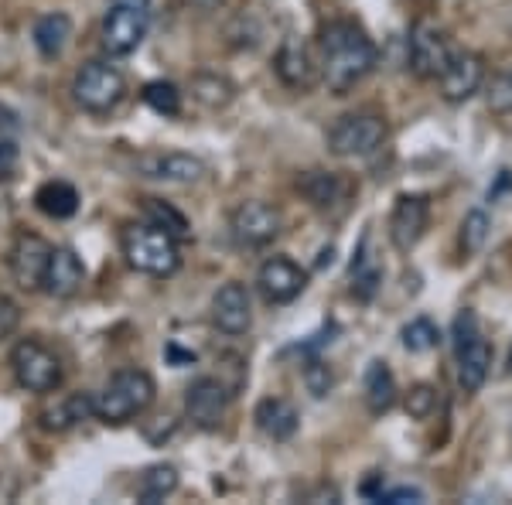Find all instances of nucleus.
I'll return each instance as SVG.
<instances>
[{
    "instance_id": "26",
    "label": "nucleus",
    "mask_w": 512,
    "mask_h": 505,
    "mask_svg": "<svg viewBox=\"0 0 512 505\" xmlns=\"http://www.w3.org/2000/svg\"><path fill=\"white\" fill-rule=\"evenodd\" d=\"M178 488V468L175 465H151L137 478V502L158 505Z\"/></svg>"
},
{
    "instance_id": "19",
    "label": "nucleus",
    "mask_w": 512,
    "mask_h": 505,
    "mask_svg": "<svg viewBox=\"0 0 512 505\" xmlns=\"http://www.w3.org/2000/svg\"><path fill=\"white\" fill-rule=\"evenodd\" d=\"M441 96L448 103H465L485 82V59L478 52H454L448 69L441 72Z\"/></svg>"
},
{
    "instance_id": "22",
    "label": "nucleus",
    "mask_w": 512,
    "mask_h": 505,
    "mask_svg": "<svg viewBox=\"0 0 512 505\" xmlns=\"http://www.w3.org/2000/svg\"><path fill=\"white\" fill-rule=\"evenodd\" d=\"M96 417V396L89 393H72V396H62L59 403L41 410V427L52 430V434H62V430L76 427L79 420H89Z\"/></svg>"
},
{
    "instance_id": "23",
    "label": "nucleus",
    "mask_w": 512,
    "mask_h": 505,
    "mask_svg": "<svg viewBox=\"0 0 512 505\" xmlns=\"http://www.w3.org/2000/svg\"><path fill=\"white\" fill-rule=\"evenodd\" d=\"M69 38H72V18L62 11L41 14L35 28H31V41H35L41 59H59L65 45H69Z\"/></svg>"
},
{
    "instance_id": "21",
    "label": "nucleus",
    "mask_w": 512,
    "mask_h": 505,
    "mask_svg": "<svg viewBox=\"0 0 512 505\" xmlns=\"http://www.w3.org/2000/svg\"><path fill=\"white\" fill-rule=\"evenodd\" d=\"M86 280V267H82L79 253L72 246H59L52 250V260H48L45 270V291L52 297H72Z\"/></svg>"
},
{
    "instance_id": "9",
    "label": "nucleus",
    "mask_w": 512,
    "mask_h": 505,
    "mask_svg": "<svg viewBox=\"0 0 512 505\" xmlns=\"http://www.w3.org/2000/svg\"><path fill=\"white\" fill-rule=\"evenodd\" d=\"M229 229H233V239L246 250H263L280 236L284 229V215H280L277 205L270 202H243L236 205L233 215H229Z\"/></svg>"
},
{
    "instance_id": "7",
    "label": "nucleus",
    "mask_w": 512,
    "mask_h": 505,
    "mask_svg": "<svg viewBox=\"0 0 512 505\" xmlns=\"http://www.w3.org/2000/svg\"><path fill=\"white\" fill-rule=\"evenodd\" d=\"M11 369L21 389L28 393H52L62 386V362L48 345H41L38 338H24L11 349Z\"/></svg>"
},
{
    "instance_id": "27",
    "label": "nucleus",
    "mask_w": 512,
    "mask_h": 505,
    "mask_svg": "<svg viewBox=\"0 0 512 505\" xmlns=\"http://www.w3.org/2000/svg\"><path fill=\"white\" fill-rule=\"evenodd\" d=\"M192 96L205 110H226L236 99V86L219 72H198V76H192Z\"/></svg>"
},
{
    "instance_id": "28",
    "label": "nucleus",
    "mask_w": 512,
    "mask_h": 505,
    "mask_svg": "<svg viewBox=\"0 0 512 505\" xmlns=\"http://www.w3.org/2000/svg\"><path fill=\"white\" fill-rule=\"evenodd\" d=\"M144 215L151 226L164 229V233H171L175 239H188V233H192L185 215H181L171 202H161V198H144Z\"/></svg>"
},
{
    "instance_id": "32",
    "label": "nucleus",
    "mask_w": 512,
    "mask_h": 505,
    "mask_svg": "<svg viewBox=\"0 0 512 505\" xmlns=\"http://www.w3.org/2000/svg\"><path fill=\"white\" fill-rule=\"evenodd\" d=\"M379 280H383V273H379L376 263H369L366 256H359V260L352 263V294L359 297V301H373V294L379 291Z\"/></svg>"
},
{
    "instance_id": "6",
    "label": "nucleus",
    "mask_w": 512,
    "mask_h": 505,
    "mask_svg": "<svg viewBox=\"0 0 512 505\" xmlns=\"http://www.w3.org/2000/svg\"><path fill=\"white\" fill-rule=\"evenodd\" d=\"M151 28V0H117L103 18V48L110 55H130Z\"/></svg>"
},
{
    "instance_id": "3",
    "label": "nucleus",
    "mask_w": 512,
    "mask_h": 505,
    "mask_svg": "<svg viewBox=\"0 0 512 505\" xmlns=\"http://www.w3.org/2000/svg\"><path fill=\"white\" fill-rule=\"evenodd\" d=\"M120 250L127 256L130 267L137 273H147V277H171V273H178L181 267L178 239L158 226H151V222L123 229Z\"/></svg>"
},
{
    "instance_id": "14",
    "label": "nucleus",
    "mask_w": 512,
    "mask_h": 505,
    "mask_svg": "<svg viewBox=\"0 0 512 505\" xmlns=\"http://www.w3.org/2000/svg\"><path fill=\"white\" fill-rule=\"evenodd\" d=\"M226 407L229 389L216 376H198L185 389V413L198 430H219V424L226 420Z\"/></svg>"
},
{
    "instance_id": "16",
    "label": "nucleus",
    "mask_w": 512,
    "mask_h": 505,
    "mask_svg": "<svg viewBox=\"0 0 512 505\" xmlns=\"http://www.w3.org/2000/svg\"><path fill=\"white\" fill-rule=\"evenodd\" d=\"M256 287L267 304H291L308 287V273L297 267L291 256H270L256 273Z\"/></svg>"
},
{
    "instance_id": "41",
    "label": "nucleus",
    "mask_w": 512,
    "mask_h": 505,
    "mask_svg": "<svg viewBox=\"0 0 512 505\" xmlns=\"http://www.w3.org/2000/svg\"><path fill=\"white\" fill-rule=\"evenodd\" d=\"M198 7H202V11H216V7L222 4V0H195Z\"/></svg>"
},
{
    "instance_id": "39",
    "label": "nucleus",
    "mask_w": 512,
    "mask_h": 505,
    "mask_svg": "<svg viewBox=\"0 0 512 505\" xmlns=\"http://www.w3.org/2000/svg\"><path fill=\"white\" fill-rule=\"evenodd\" d=\"M18 499V482L11 475H0V502H14Z\"/></svg>"
},
{
    "instance_id": "31",
    "label": "nucleus",
    "mask_w": 512,
    "mask_h": 505,
    "mask_svg": "<svg viewBox=\"0 0 512 505\" xmlns=\"http://www.w3.org/2000/svg\"><path fill=\"white\" fill-rule=\"evenodd\" d=\"M437 342H441V331H437L431 318H414L403 328V345H407L410 352H431L437 349Z\"/></svg>"
},
{
    "instance_id": "33",
    "label": "nucleus",
    "mask_w": 512,
    "mask_h": 505,
    "mask_svg": "<svg viewBox=\"0 0 512 505\" xmlns=\"http://www.w3.org/2000/svg\"><path fill=\"white\" fill-rule=\"evenodd\" d=\"M403 410L414 420H427L437 410V389L431 383H417L410 386V393L403 396Z\"/></svg>"
},
{
    "instance_id": "25",
    "label": "nucleus",
    "mask_w": 512,
    "mask_h": 505,
    "mask_svg": "<svg viewBox=\"0 0 512 505\" xmlns=\"http://www.w3.org/2000/svg\"><path fill=\"white\" fill-rule=\"evenodd\" d=\"M35 205L48 219H72L79 212V192L69 181H45L35 192Z\"/></svg>"
},
{
    "instance_id": "4",
    "label": "nucleus",
    "mask_w": 512,
    "mask_h": 505,
    "mask_svg": "<svg viewBox=\"0 0 512 505\" xmlns=\"http://www.w3.org/2000/svg\"><path fill=\"white\" fill-rule=\"evenodd\" d=\"M451 338H454V362H458V383L465 393H478L485 386V379H489L492 349L485 342L482 328H478V314L472 308H465L454 318Z\"/></svg>"
},
{
    "instance_id": "24",
    "label": "nucleus",
    "mask_w": 512,
    "mask_h": 505,
    "mask_svg": "<svg viewBox=\"0 0 512 505\" xmlns=\"http://www.w3.org/2000/svg\"><path fill=\"white\" fill-rule=\"evenodd\" d=\"M396 379L386 362H373V366L366 369V407L369 413H376V417H383V413H390L396 407Z\"/></svg>"
},
{
    "instance_id": "13",
    "label": "nucleus",
    "mask_w": 512,
    "mask_h": 505,
    "mask_svg": "<svg viewBox=\"0 0 512 505\" xmlns=\"http://www.w3.org/2000/svg\"><path fill=\"white\" fill-rule=\"evenodd\" d=\"M274 72L287 89H294V93H308L321 79V65L315 59V52H311V45L294 35H287L280 41V48L274 55Z\"/></svg>"
},
{
    "instance_id": "10",
    "label": "nucleus",
    "mask_w": 512,
    "mask_h": 505,
    "mask_svg": "<svg viewBox=\"0 0 512 505\" xmlns=\"http://www.w3.org/2000/svg\"><path fill=\"white\" fill-rule=\"evenodd\" d=\"M55 246L48 243L45 236L38 233H18L11 253H7V267H11V277L21 291H41L45 287V270L48 260H52Z\"/></svg>"
},
{
    "instance_id": "40",
    "label": "nucleus",
    "mask_w": 512,
    "mask_h": 505,
    "mask_svg": "<svg viewBox=\"0 0 512 505\" xmlns=\"http://www.w3.org/2000/svg\"><path fill=\"white\" fill-rule=\"evenodd\" d=\"M18 161V147L14 144H0V171H11Z\"/></svg>"
},
{
    "instance_id": "35",
    "label": "nucleus",
    "mask_w": 512,
    "mask_h": 505,
    "mask_svg": "<svg viewBox=\"0 0 512 505\" xmlns=\"http://www.w3.org/2000/svg\"><path fill=\"white\" fill-rule=\"evenodd\" d=\"M489 110L492 113H512V69L492 79L489 86Z\"/></svg>"
},
{
    "instance_id": "20",
    "label": "nucleus",
    "mask_w": 512,
    "mask_h": 505,
    "mask_svg": "<svg viewBox=\"0 0 512 505\" xmlns=\"http://www.w3.org/2000/svg\"><path fill=\"white\" fill-rule=\"evenodd\" d=\"M253 420L260 427V434L270 437V441H291L297 434V424H301L297 407L291 400H284V396H267V400L256 403Z\"/></svg>"
},
{
    "instance_id": "17",
    "label": "nucleus",
    "mask_w": 512,
    "mask_h": 505,
    "mask_svg": "<svg viewBox=\"0 0 512 505\" xmlns=\"http://www.w3.org/2000/svg\"><path fill=\"white\" fill-rule=\"evenodd\" d=\"M431 222V202L424 195H400L390 212V239L400 253H410L424 239Z\"/></svg>"
},
{
    "instance_id": "11",
    "label": "nucleus",
    "mask_w": 512,
    "mask_h": 505,
    "mask_svg": "<svg viewBox=\"0 0 512 505\" xmlns=\"http://www.w3.org/2000/svg\"><path fill=\"white\" fill-rule=\"evenodd\" d=\"M134 171L140 178L154 181H178V185H192L209 175V164L195 154L185 151H147L134 157Z\"/></svg>"
},
{
    "instance_id": "36",
    "label": "nucleus",
    "mask_w": 512,
    "mask_h": 505,
    "mask_svg": "<svg viewBox=\"0 0 512 505\" xmlns=\"http://www.w3.org/2000/svg\"><path fill=\"white\" fill-rule=\"evenodd\" d=\"M21 328V304L11 294H0V338H11Z\"/></svg>"
},
{
    "instance_id": "34",
    "label": "nucleus",
    "mask_w": 512,
    "mask_h": 505,
    "mask_svg": "<svg viewBox=\"0 0 512 505\" xmlns=\"http://www.w3.org/2000/svg\"><path fill=\"white\" fill-rule=\"evenodd\" d=\"M304 383H308V393L321 400V396H328V389H332L335 376H332V369H328L321 359H311L308 366H304Z\"/></svg>"
},
{
    "instance_id": "37",
    "label": "nucleus",
    "mask_w": 512,
    "mask_h": 505,
    "mask_svg": "<svg viewBox=\"0 0 512 505\" xmlns=\"http://www.w3.org/2000/svg\"><path fill=\"white\" fill-rule=\"evenodd\" d=\"M420 499H424V492H420V488L403 485V488H393V492H386V488H383L376 502H420Z\"/></svg>"
},
{
    "instance_id": "5",
    "label": "nucleus",
    "mask_w": 512,
    "mask_h": 505,
    "mask_svg": "<svg viewBox=\"0 0 512 505\" xmlns=\"http://www.w3.org/2000/svg\"><path fill=\"white\" fill-rule=\"evenodd\" d=\"M123 96H127V76L110 62H86L76 72V79H72V99L86 113H96V117L117 110Z\"/></svg>"
},
{
    "instance_id": "18",
    "label": "nucleus",
    "mask_w": 512,
    "mask_h": 505,
    "mask_svg": "<svg viewBox=\"0 0 512 505\" xmlns=\"http://www.w3.org/2000/svg\"><path fill=\"white\" fill-rule=\"evenodd\" d=\"M212 325H216L222 335H246L253 325V304H250V291L236 280L222 284L216 297H212Z\"/></svg>"
},
{
    "instance_id": "29",
    "label": "nucleus",
    "mask_w": 512,
    "mask_h": 505,
    "mask_svg": "<svg viewBox=\"0 0 512 505\" xmlns=\"http://www.w3.org/2000/svg\"><path fill=\"white\" fill-rule=\"evenodd\" d=\"M140 99H144L154 113H161V117H178L181 113V93H178L175 82H164V79L147 82Z\"/></svg>"
},
{
    "instance_id": "38",
    "label": "nucleus",
    "mask_w": 512,
    "mask_h": 505,
    "mask_svg": "<svg viewBox=\"0 0 512 505\" xmlns=\"http://www.w3.org/2000/svg\"><path fill=\"white\" fill-rule=\"evenodd\" d=\"M171 434H175V417H158V430H147V441L161 444V437H171Z\"/></svg>"
},
{
    "instance_id": "8",
    "label": "nucleus",
    "mask_w": 512,
    "mask_h": 505,
    "mask_svg": "<svg viewBox=\"0 0 512 505\" xmlns=\"http://www.w3.org/2000/svg\"><path fill=\"white\" fill-rule=\"evenodd\" d=\"M386 144V120L379 113H345L328 130V147L338 157H369Z\"/></svg>"
},
{
    "instance_id": "2",
    "label": "nucleus",
    "mask_w": 512,
    "mask_h": 505,
    "mask_svg": "<svg viewBox=\"0 0 512 505\" xmlns=\"http://www.w3.org/2000/svg\"><path fill=\"white\" fill-rule=\"evenodd\" d=\"M158 386H154L151 372L144 369H120L110 376V383L103 386V393L96 396V417L103 424H130L144 410H151Z\"/></svg>"
},
{
    "instance_id": "1",
    "label": "nucleus",
    "mask_w": 512,
    "mask_h": 505,
    "mask_svg": "<svg viewBox=\"0 0 512 505\" xmlns=\"http://www.w3.org/2000/svg\"><path fill=\"white\" fill-rule=\"evenodd\" d=\"M321 79L335 96H349L376 69V45L355 21H328L318 35Z\"/></svg>"
},
{
    "instance_id": "30",
    "label": "nucleus",
    "mask_w": 512,
    "mask_h": 505,
    "mask_svg": "<svg viewBox=\"0 0 512 505\" xmlns=\"http://www.w3.org/2000/svg\"><path fill=\"white\" fill-rule=\"evenodd\" d=\"M489 229H492V222L485 212L475 209L465 215V222H461V250H465V256H475L482 250L485 239H489Z\"/></svg>"
},
{
    "instance_id": "12",
    "label": "nucleus",
    "mask_w": 512,
    "mask_h": 505,
    "mask_svg": "<svg viewBox=\"0 0 512 505\" xmlns=\"http://www.w3.org/2000/svg\"><path fill=\"white\" fill-rule=\"evenodd\" d=\"M451 55H454L451 41L437 24L420 21L417 28L410 31V69H414L417 79H441Z\"/></svg>"
},
{
    "instance_id": "15",
    "label": "nucleus",
    "mask_w": 512,
    "mask_h": 505,
    "mask_svg": "<svg viewBox=\"0 0 512 505\" xmlns=\"http://www.w3.org/2000/svg\"><path fill=\"white\" fill-rule=\"evenodd\" d=\"M297 192L308 198L321 215H342L352 205L355 185L352 178L338 175V171H308L297 181Z\"/></svg>"
}]
</instances>
